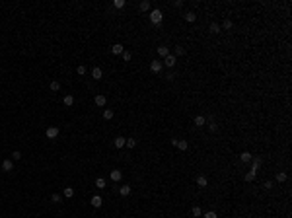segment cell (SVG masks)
I'll use <instances>...</instances> for the list:
<instances>
[{
	"label": "cell",
	"mask_w": 292,
	"mask_h": 218,
	"mask_svg": "<svg viewBox=\"0 0 292 218\" xmlns=\"http://www.w3.org/2000/svg\"><path fill=\"white\" fill-rule=\"evenodd\" d=\"M125 142H127V140H125V136H117L115 140H113V144H115L117 148H123V146H125Z\"/></svg>",
	"instance_id": "8fae6325"
},
{
	"label": "cell",
	"mask_w": 292,
	"mask_h": 218,
	"mask_svg": "<svg viewBox=\"0 0 292 218\" xmlns=\"http://www.w3.org/2000/svg\"><path fill=\"white\" fill-rule=\"evenodd\" d=\"M60 199H62V197H60L58 193H55V195L51 197V201H53V203H60Z\"/></svg>",
	"instance_id": "4dcf8cb0"
},
{
	"label": "cell",
	"mask_w": 292,
	"mask_h": 218,
	"mask_svg": "<svg viewBox=\"0 0 292 218\" xmlns=\"http://www.w3.org/2000/svg\"><path fill=\"white\" fill-rule=\"evenodd\" d=\"M175 55H185V49L183 47H175Z\"/></svg>",
	"instance_id": "d590c367"
},
{
	"label": "cell",
	"mask_w": 292,
	"mask_h": 218,
	"mask_svg": "<svg viewBox=\"0 0 292 218\" xmlns=\"http://www.w3.org/2000/svg\"><path fill=\"white\" fill-rule=\"evenodd\" d=\"M123 58H125V60H130V58H132L130 51H123Z\"/></svg>",
	"instance_id": "d6a6232c"
},
{
	"label": "cell",
	"mask_w": 292,
	"mask_h": 218,
	"mask_svg": "<svg viewBox=\"0 0 292 218\" xmlns=\"http://www.w3.org/2000/svg\"><path fill=\"white\" fill-rule=\"evenodd\" d=\"M251 158H253V156L249 154V152H241V154H240V160L241 162H251Z\"/></svg>",
	"instance_id": "9a60e30c"
},
{
	"label": "cell",
	"mask_w": 292,
	"mask_h": 218,
	"mask_svg": "<svg viewBox=\"0 0 292 218\" xmlns=\"http://www.w3.org/2000/svg\"><path fill=\"white\" fill-rule=\"evenodd\" d=\"M158 53H160V55H162V57H168V55H169V49H168V47H158Z\"/></svg>",
	"instance_id": "ffe728a7"
},
{
	"label": "cell",
	"mask_w": 292,
	"mask_h": 218,
	"mask_svg": "<svg viewBox=\"0 0 292 218\" xmlns=\"http://www.w3.org/2000/svg\"><path fill=\"white\" fill-rule=\"evenodd\" d=\"M277 181H279V183H284L286 181V173H282V171L277 173Z\"/></svg>",
	"instance_id": "d4e9b609"
},
{
	"label": "cell",
	"mask_w": 292,
	"mask_h": 218,
	"mask_svg": "<svg viewBox=\"0 0 292 218\" xmlns=\"http://www.w3.org/2000/svg\"><path fill=\"white\" fill-rule=\"evenodd\" d=\"M146 10H150V2H140V12H146Z\"/></svg>",
	"instance_id": "cb8c5ba5"
},
{
	"label": "cell",
	"mask_w": 292,
	"mask_h": 218,
	"mask_svg": "<svg viewBox=\"0 0 292 218\" xmlns=\"http://www.w3.org/2000/svg\"><path fill=\"white\" fill-rule=\"evenodd\" d=\"M94 101H96V105H99V107H103L107 99H105V96H96V99H94Z\"/></svg>",
	"instance_id": "4fadbf2b"
},
{
	"label": "cell",
	"mask_w": 292,
	"mask_h": 218,
	"mask_svg": "<svg viewBox=\"0 0 292 218\" xmlns=\"http://www.w3.org/2000/svg\"><path fill=\"white\" fill-rule=\"evenodd\" d=\"M101 205H103L101 197H99V195H94V197H92V206H94V208H99Z\"/></svg>",
	"instance_id": "8992f818"
},
{
	"label": "cell",
	"mask_w": 292,
	"mask_h": 218,
	"mask_svg": "<svg viewBox=\"0 0 292 218\" xmlns=\"http://www.w3.org/2000/svg\"><path fill=\"white\" fill-rule=\"evenodd\" d=\"M210 31L218 33V31H220V26H218V24H210Z\"/></svg>",
	"instance_id": "f1b7e54d"
},
{
	"label": "cell",
	"mask_w": 292,
	"mask_h": 218,
	"mask_svg": "<svg viewBox=\"0 0 292 218\" xmlns=\"http://www.w3.org/2000/svg\"><path fill=\"white\" fill-rule=\"evenodd\" d=\"M119 193H121V195H123V197H127V195H130V187H129V185H125V187H121V189H119Z\"/></svg>",
	"instance_id": "7402d4cb"
},
{
	"label": "cell",
	"mask_w": 292,
	"mask_h": 218,
	"mask_svg": "<svg viewBox=\"0 0 292 218\" xmlns=\"http://www.w3.org/2000/svg\"><path fill=\"white\" fill-rule=\"evenodd\" d=\"M162 18L164 16H162L160 10H152V12H150V22H152L154 26H160V24H162Z\"/></svg>",
	"instance_id": "6da1fadb"
},
{
	"label": "cell",
	"mask_w": 292,
	"mask_h": 218,
	"mask_svg": "<svg viewBox=\"0 0 292 218\" xmlns=\"http://www.w3.org/2000/svg\"><path fill=\"white\" fill-rule=\"evenodd\" d=\"M150 70L156 72V74H160V72H162V62H158V60H152V62H150Z\"/></svg>",
	"instance_id": "277c9868"
},
{
	"label": "cell",
	"mask_w": 292,
	"mask_h": 218,
	"mask_svg": "<svg viewBox=\"0 0 292 218\" xmlns=\"http://www.w3.org/2000/svg\"><path fill=\"white\" fill-rule=\"evenodd\" d=\"M183 18L187 19V22H195V19H197V16H195L193 12H187V14H185V16H183Z\"/></svg>",
	"instance_id": "603a6c76"
},
{
	"label": "cell",
	"mask_w": 292,
	"mask_h": 218,
	"mask_svg": "<svg viewBox=\"0 0 292 218\" xmlns=\"http://www.w3.org/2000/svg\"><path fill=\"white\" fill-rule=\"evenodd\" d=\"M92 76H94V80H101V76H103V72H101V68H97V66H96V68L92 70Z\"/></svg>",
	"instance_id": "30bf717a"
},
{
	"label": "cell",
	"mask_w": 292,
	"mask_h": 218,
	"mask_svg": "<svg viewBox=\"0 0 292 218\" xmlns=\"http://www.w3.org/2000/svg\"><path fill=\"white\" fill-rule=\"evenodd\" d=\"M58 136V127H49L47 128V138H57Z\"/></svg>",
	"instance_id": "5b68a950"
},
{
	"label": "cell",
	"mask_w": 292,
	"mask_h": 218,
	"mask_svg": "<svg viewBox=\"0 0 292 218\" xmlns=\"http://www.w3.org/2000/svg\"><path fill=\"white\" fill-rule=\"evenodd\" d=\"M205 123H207V119H205L203 115H197V117H195V125H197V127H203Z\"/></svg>",
	"instance_id": "5bb4252c"
},
{
	"label": "cell",
	"mask_w": 292,
	"mask_h": 218,
	"mask_svg": "<svg viewBox=\"0 0 292 218\" xmlns=\"http://www.w3.org/2000/svg\"><path fill=\"white\" fill-rule=\"evenodd\" d=\"M125 144H127L129 148H135V146H136V140H135V138H127V142H125Z\"/></svg>",
	"instance_id": "4316f807"
},
{
	"label": "cell",
	"mask_w": 292,
	"mask_h": 218,
	"mask_svg": "<svg viewBox=\"0 0 292 218\" xmlns=\"http://www.w3.org/2000/svg\"><path fill=\"white\" fill-rule=\"evenodd\" d=\"M62 195H65L66 199H70L72 195H74V189H72V187H65V191H62Z\"/></svg>",
	"instance_id": "2e32d148"
},
{
	"label": "cell",
	"mask_w": 292,
	"mask_h": 218,
	"mask_svg": "<svg viewBox=\"0 0 292 218\" xmlns=\"http://www.w3.org/2000/svg\"><path fill=\"white\" fill-rule=\"evenodd\" d=\"M191 214H193L195 218H199L203 214V210H201V206H193V210H191Z\"/></svg>",
	"instance_id": "d6986e66"
},
{
	"label": "cell",
	"mask_w": 292,
	"mask_h": 218,
	"mask_svg": "<svg viewBox=\"0 0 292 218\" xmlns=\"http://www.w3.org/2000/svg\"><path fill=\"white\" fill-rule=\"evenodd\" d=\"M2 169H4V171H12L14 169V162L12 160H4L2 162Z\"/></svg>",
	"instance_id": "ba28073f"
},
{
	"label": "cell",
	"mask_w": 292,
	"mask_h": 218,
	"mask_svg": "<svg viewBox=\"0 0 292 218\" xmlns=\"http://www.w3.org/2000/svg\"><path fill=\"white\" fill-rule=\"evenodd\" d=\"M76 72L80 74V76H82V74H86V66H82V64H80V66L76 68Z\"/></svg>",
	"instance_id": "836d02e7"
},
{
	"label": "cell",
	"mask_w": 292,
	"mask_h": 218,
	"mask_svg": "<svg viewBox=\"0 0 292 218\" xmlns=\"http://www.w3.org/2000/svg\"><path fill=\"white\" fill-rule=\"evenodd\" d=\"M62 103H65L66 107H70L72 103H74V96H70V94H68V96H65V97H62Z\"/></svg>",
	"instance_id": "7c38bea8"
},
{
	"label": "cell",
	"mask_w": 292,
	"mask_h": 218,
	"mask_svg": "<svg viewBox=\"0 0 292 218\" xmlns=\"http://www.w3.org/2000/svg\"><path fill=\"white\" fill-rule=\"evenodd\" d=\"M103 119H113V111L111 109H105L103 111Z\"/></svg>",
	"instance_id": "484cf974"
},
{
	"label": "cell",
	"mask_w": 292,
	"mask_h": 218,
	"mask_svg": "<svg viewBox=\"0 0 292 218\" xmlns=\"http://www.w3.org/2000/svg\"><path fill=\"white\" fill-rule=\"evenodd\" d=\"M259 164H261V160L257 158V160H253V167H251V171L246 175V179L247 181H253V177H255V173H257V169H259Z\"/></svg>",
	"instance_id": "7a4b0ae2"
},
{
	"label": "cell",
	"mask_w": 292,
	"mask_h": 218,
	"mask_svg": "<svg viewBox=\"0 0 292 218\" xmlns=\"http://www.w3.org/2000/svg\"><path fill=\"white\" fill-rule=\"evenodd\" d=\"M113 6H115V8H125V0H115V2H113Z\"/></svg>",
	"instance_id": "83f0119b"
},
{
	"label": "cell",
	"mask_w": 292,
	"mask_h": 218,
	"mask_svg": "<svg viewBox=\"0 0 292 218\" xmlns=\"http://www.w3.org/2000/svg\"><path fill=\"white\" fill-rule=\"evenodd\" d=\"M19 158H22V154H19L18 150H16V152H12V160H16V162H18Z\"/></svg>",
	"instance_id": "e575fe53"
},
{
	"label": "cell",
	"mask_w": 292,
	"mask_h": 218,
	"mask_svg": "<svg viewBox=\"0 0 292 218\" xmlns=\"http://www.w3.org/2000/svg\"><path fill=\"white\" fill-rule=\"evenodd\" d=\"M175 62H177L175 55H168V57H164V64H166V66H169V68H173Z\"/></svg>",
	"instance_id": "3957f363"
},
{
	"label": "cell",
	"mask_w": 292,
	"mask_h": 218,
	"mask_svg": "<svg viewBox=\"0 0 292 218\" xmlns=\"http://www.w3.org/2000/svg\"><path fill=\"white\" fill-rule=\"evenodd\" d=\"M230 27H232V22L226 19V22H224V29H230Z\"/></svg>",
	"instance_id": "8d00e7d4"
},
{
	"label": "cell",
	"mask_w": 292,
	"mask_h": 218,
	"mask_svg": "<svg viewBox=\"0 0 292 218\" xmlns=\"http://www.w3.org/2000/svg\"><path fill=\"white\" fill-rule=\"evenodd\" d=\"M197 183H199V187H207V177H205V175H199V177H197Z\"/></svg>",
	"instance_id": "ac0fdd59"
},
{
	"label": "cell",
	"mask_w": 292,
	"mask_h": 218,
	"mask_svg": "<svg viewBox=\"0 0 292 218\" xmlns=\"http://www.w3.org/2000/svg\"><path fill=\"white\" fill-rule=\"evenodd\" d=\"M96 187H97V189H105V179H103V177H97V179H96Z\"/></svg>",
	"instance_id": "e0dca14e"
},
{
	"label": "cell",
	"mask_w": 292,
	"mask_h": 218,
	"mask_svg": "<svg viewBox=\"0 0 292 218\" xmlns=\"http://www.w3.org/2000/svg\"><path fill=\"white\" fill-rule=\"evenodd\" d=\"M51 90L53 92H58V90H60V84H58V82H51Z\"/></svg>",
	"instance_id": "f546056e"
},
{
	"label": "cell",
	"mask_w": 292,
	"mask_h": 218,
	"mask_svg": "<svg viewBox=\"0 0 292 218\" xmlns=\"http://www.w3.org/2000/svg\"><path fill=\"white\" fill-rule=\"evenodd\" d=\"M205 218H218V214H216L214 210H210V212H207V214H205Z\"/></svg>",
	"instance_id": "1f68e13d"
},
{
	"label": "cell",
	"mask_w": 292,
	"mask_h": 218,
	"mask_svg": "<svg viewBox=\"0 0 292 218\" xmlns=\"http://www.w3.org/2000/svg\"><path fill=\"white\" fill-rule=\"evenodd\" d=\"M109 177L113 181H121V177H123V173H121V169H113V171L109 173Z\"/></svg>",
	"instance_id": "52a82bcc"
},
{
	"label": "cell",
	"mask_w": 292,
	"mask_h": 218,
	"mask_svg": "<svg viewBox=\"0 0 292 218\" xmlns=\"http://www.w3.org/2000/svg\"><path fill=\"white\" fill-rule=\"evenodd\" d=\"M175 146L179 148V150H187L189 144H187V140H177V144H175Z\"/></svg>",
	"instance_id": "44dd1931"
},
{
	"label": "cell",
	"mask_w": 292,
	"mask_h": 218,
	"mask_svg": "<svg viewBox=\"0 0 292 218\" xmlns=\"http://www.w3.org/2000/svg\"><path fill=\"white\" fill-rule=\"evenodd\" d=\"M111 51H113V55H123L125 49H123V45H121V43H115V45L111 47Z\"/></svg>",
	"instance_id": "9c48e42d"
}]
</instances>
